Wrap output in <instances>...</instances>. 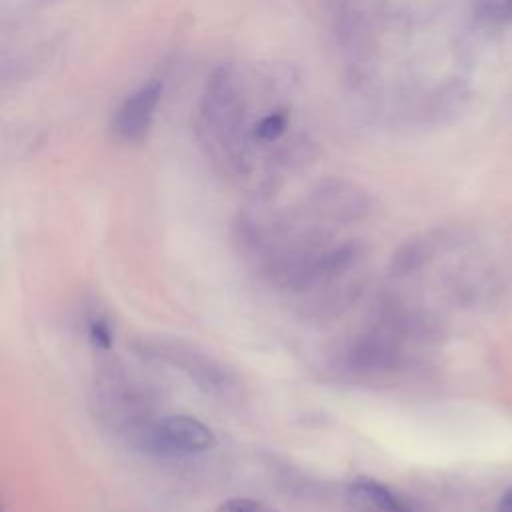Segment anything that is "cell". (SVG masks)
<instances>
[{
    "label": "cell",
    "mask_w": 512,
    "mask_h": 512,
    "mask_svg": "<svg viewBox=\"0 0 512 512\" xmlns=\"http://www.w3.org/2000/svg\"><path fill=\"white\" fill-rule=\"evenodd\" d=\"M200 128L206 134V142L210 140V146H214V154L222 164L234 172L248 170L244 110L236 76L230 68H218L208 78L202 96Z\"/></svg>",
    "instance_id": "6da1fadb"
},
{
    "label": "cell",
    "mask_w": 512,
    "mask_h": 512,
    "mask_svg": "<svg viewBox=\"0 0 512 512\" xmlns=\"http://www.w3.org/2000/svg\"><path fill=\"white\" fill-rule=\"evenodd\" d=\"M94 396L102 422L144 450L158 422L150 390L122 366H108L96 378Z\"/></svg>",
    "instance_id": "7a4b0ae2"
},
{
    "label": "cell",
    "mask_w": 512,
    "mask_h": 512,
    "mask_svg": "<svg viewBox=\"0 0 512 512\" xmlns=\"http://www.w3.org/2000/svg\"><path fill=\"white\" fill-rule=\"evenodd\" d=\"M138 350L142 356L158 360L162 364H168L180 372L186 374L188 380H192L200 390L206 394L218 396V398H234L240 394V382L236 374L216 358L208 356L206 352L184 344L174 338L164 336H152L142 338L138 344Z\"/></svg>",
    "instance_id": "3957f363"
},
{
    "label": "cell",
    "mask_w": 512,
    "mask_h": 512,
    "mask_svg": "<svg viewBox=\"0 0 512 512\" xmlns=\"http://www.w3.org/2000/svg\"><path fill=\"white\" fill-rule=\"evenodd\" d=\"M374 208L376 202L368 190L342 178L316 182V186L306 196V210L314 218L338 224L364 220L374 212Z\"/></svg>",
    "instance_id": "277c9868"
},
{
    "label": "cell",
    "mask_w": 512,
    "mask_h": 512,
    "mask_svg": "<svg viewBox=\"0 0 512 512\" xmlns=\"http://www.w3.org/2000/svg\"><path fill=\"white\" fill-rule=\"evenodd\" d=\"M402 358L398 332L390 326H376L354 336L344 352L342 364L354 374H376L394 368Z\"/></svg>",
    "instance_id": "5b68a950"
},
{
    "label": "cell",
    "mask_w": 512,
    "mask_h": 512,
    "mask_svg": "<svg viewBox=\"0 0 512 512\" xmlns=\"http://www.w3.org/2000/svg\"><path fill=\"white\" fill-rule=\"evenodd\" d=\"M216 444L214 432L198 418L176 414L158 418L144 450L156 454H200Z\"/></svg>",
    "instance_id": "8992f818"
},
{
    "label": "cell",
    "mask_w": 512,
    "mask_h": 512,
    "mask_svg": "<svg viewBox=\"0 0 512 512\" xmlns=\"http://www.w3.org/2000/svg\"><path fill=\"white\" fill-rule=\"evenodd\" d=\"M162 96V82L148 80L130 92L116 108L110 128L116 140L124 144H138L150 134L156 108Z\"/></svg>",
    "instance_id": "52a82bcc"
},
{
    "label": "cell",
    "mask_w": 512,
    "mask_h": 512,
    "mask_svg": "<svg viewBox=\"0 0 512 512\" xmlns=\"http://www.w3.org/2000/svg\"><path fill=\"white\" fill-rule=\"evenodd\" d=\"M348 496L364 512H422L414 500L372 478H356L348 486Z\"/></svg>",
    "instance_id": "ba28073f"
},
{
    "label": "cell",
    "mask_w": 512,
    "mask_h": 512,
    "mask_svg": "<svg viewBox=\"0 0 512 512\" xmlns=\"http://www.w3.org/2000/svg\"><path fill=\"white\" fill-rule=\"evenodd\" d=\"M432 256V246L424 238H414L406 242L402 248H398L394 260H392V274L394 276H406L418 270L428 258Z\"/></svg>",
    "instance_id": "9c48e42d"
},
{
    "label": "cell",
    "mask_w": 512,
    "mask_h": 512,
    "mask_svg": "<svg viewBox=\"0 0 512 512\" xmlns=\"http://www.w3.org/2000/svg\"><path fill=\"white\" fill-rule=\"evenodd\" d=\"M288 128V114L284 110H274L264 114L254 126H252V138L262 144L276 142Z\"/></svg>",
    "instance_id": "30bf717a"
},
{
    "label": "cell",
    "mask_w": 512,
    "mask_h": 512,
    "mask_svg": "<svg viewBox=\"0 0 512 512\" xmlns=\"http://www.w3.org/2000/svg\"><path fill=\"white\" fill-rule=\"evenodd\" d=\"M88 334L94 346L110 348L112 344V328L104 316H92L88 322Z\"/></svg>",
    "instance_id": "8fae6325"
},
{
    "label": "cell",
    "mask_w": 512,
    "mask_h": 512,
    "mask_svg": "<svg viewBox=\"0 0 512 512\" xmlns=\"http://www.w3.org/2000/svg\"><path fill=\"white\" fill-rule=\"evenodd\" d=\"M216 512H276L268 504L252 498H230L222 502Z\"/></svg>",
    "instance_id": "7c38bea8"
},
{
    "label": "cell",
    "mask_w": 512,
    "mask_h": 512,
    "mask_svg": "<svg viewBox=\"0 0 512 512\" xmlns=\"http://www.w3.org/2000/svg\"><path fill=\"white\" fill-rule=\"evenodd\" d=\"M498 512H512V488L500 498V502H498Z\"/></svg>",
    "instance_id": "4fadbf2b"
},
{
    "label": "cell",
    "mask_w": 512,
    "mask_h": 512,
    "mask_svg": "<svg viewBox=\"0 0 512 512\" xmlns=\"http://www.w3.org/2000/svg\"><path fill=\"white\" fill-rule=\"evenodd\" d=\"M504 14H506L508 18H512V0H506V2H504Z\"/></svg>",
    "instance_id": "5bb4252c"
}]
</instances>
